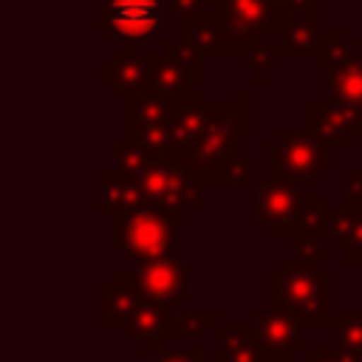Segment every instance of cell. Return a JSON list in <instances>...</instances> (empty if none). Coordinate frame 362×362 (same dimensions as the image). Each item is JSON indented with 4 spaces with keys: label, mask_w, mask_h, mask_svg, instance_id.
Masks as SVG:
<instances>
[{
    "label": "cell",
    "mask_w": 362,
    "mask_h": 362,
    "mask_svg": "<svg viewBox=\"0 0 362 362\" xmlns=\"http://www.w3.org/2000/svg\"><path fill=\"white\" fill-rule=\"evenodd\" d=\"M141 192L144 206L164 212L175 223H187L192 206L201 204L204 181L195 175L187 150H170L164 156H147V161L130 175Z\"/></svg>",
    "instance_id": "1"
},
{
    "label": "cell",
    "mask_w": 362,
    "mask_h": 362,
    "mask_svg": "<svg viewBox=\"0 0 362 362\" xmlns=\"http://www.w3.org/2000/svg\"><path fill=\"white\" fill-rule=\"evenodd\" d=\"M334 277L314 263L280 260L266 277V300L291 311L303 325H328L334 314Z\"/></svg>",
    "instance_id": "2"
},
{
    "label": "cell",
    "mask_w": 362,
    "mask_h": 362,
    "mask_svg": "<svg viewBox=\"0 0 362 362\" xmlns=\"http://www.w3.org/2000/svg\"><path fill=\"white\" fill-rule=\"evenodd\" d=\"M255 212L266 235H297L305 229H325L328 212L320 206L317 195H305L303 184L266 178L255 195Z\"/></svg>",
    "instance_id": "3"
},
{
    "label": "cell",
    "mask_w": 362,
    "mask_h": 362,
    "mask_svg": "<svg viewBox=\"0 0 362 362\" xmlns=\"http://www.w3.org/2000/svg\"><path fill=\"white\" fill-rule=\"evenodd\" d=\"M246 130H249V124L243 122V116L238 113V107L232 102H226L221 107H209L204 130L187 147V158L204 184L218 181L221 170L235 156H240V136Z\"/></svg>",
    "instance_id": "4"
},
{
    "label": "cell",
    "mask_w": 362,
    "mask_h": 362,
    "mask_svg": "<svg viewBox=\"0 0 362 362\" xmlns=\"http://www.w3.org/2000/svg\"><path fill=\"white\" fill-rule=\"evenodd\" d=\"M175 226L178 223L173 218L150 206L122 209V212H113L110 240L116 249L130 255L136 263H144V260L175 255V243H178Z\"/></svg>",
    "instance_id": "5"
},
{
    "label": "cell",
    "mask_w": 362,
    "mask_h": 362,
    "mask_svg": "<svg viewBox=\"0 0 362 362\" xmlns=\"http://www.w3.org/2000/svg\"><path fill=\"white\" fill-rule=\"evenodd\" d=\"M320 102L362 113V54L342 31H325L320 45Z\"/></svg>",
    "instance_id": "6"
},
{
    "label": "cell",
    "mask_w": 362,
    "mask_h": 362,
    "mask_svg": "<svg viewBox=\"0 0 362 362\" xmlns=\"http://www.w3.org/2000/svg\"><path fill=\"white\" fill-rule=\"evenodd\" d=\"M334 144L322 141L314 133H280L274 144L266 147V178L305 184L320 178L334 167Z\"/></svg>",
    "instance_id": "7"
},
{
    "label": "cell",
    "mask_w": 362,
    "mask_h": 362,
    "mask_svg": "<svg viewBox=\"0 0 362 362\" xmlns=\"http://www.w3.org/2000/svg\"><path fill=\"white\" fill-rule=\"evenodd\" d=\"M215 17L226 42L238 54L249 42L272 40L283 25L286 11L274 0H218Z\"/></svg>",
    "instance_id": "8"
},
{
    "label": "cell",
    "mask_w": 362,
    "mask_h": 362,
    "mask_svg": "<svg viewBox=\"0 0 362 362\" xmlns=\"http://www.w3.org/2000/svg\"><path fill=\"white\" fill-rule=\"evenodd\" d=\"M164 14V0H107L99 8V23L127 48H139L153 37Z\"/></svg>",
    "instance_id": "9"
},
{
    "label": "cell",
    "mask_w": 362,
    "mask_h": 362,
    "mask_svg": "<svg viewBox=\"0 0 362 362\" xmlns=\"http://www.w3.org/2000/svg\"><path fill=\"white\" fill-rule=\"evenodd\" d=\"M187 274H189L187 266L175 255H167V257L139 263L136 283L144 300L164 305L170 311H178V303L184 300V291H187Z\"/></svg>",
    "instance_id": "10"
},
{
    "label": "cell",
    "mask_w": 362,
    "mask_h": 362,
    "mask_svg": "<svg viewBox=\"0 0 362 362\" xmlns=\"http://www.w3.org/2000/svg\"><path fill=\"white\" fill-rule=\"evenodd\" d=\"M305 130L328 144H356L362 133V113L334 102H317L305 110Z\"/></svg>",
    "instance_id": "11"
},
{
    "label": "cell",
    "mask_w": 362,
    "mask_h": 362,
    "mask_svg": "<svg viewBox=\"0 0 362 362\" xmlns=\"http://www.w3.org/2000/svg\"><path fill=\"white\" fill-rule=\"evenodd\" d=\"M255 331L260 337V342L272 351V354H283V356H291L294 351H305V334H303V322L280 308L277 303H269L266 300V308L257 314L255 320Z\"/></svg>",
    "instance_id": "12"
},
{
    "label": "cell",
    "mask_w": 362,
    "mask_h": 362,
    "mask_svg": "<svg viewBox=\"0 0 362 362\" xmlns=\"http://www.w3.org/2000/svg\"><path fill=\"white\" fill-rule=\"evenodd\" d=\"M215 337H218V354L215 362H291V356L272 354L255 325H223L215 322Z\"/></svg>",
    "instance_id": "13"
},
{
    "label": "cell",
    "mask_w": 362,
    "mask_h": 362,
    "mask_svg": "<svg viewBox=\"0 0 362 362\" xmlns=\"http://www.w3.org/2000/svg\"><path fill=\"white\" fill-rule=\"evenodd\" d=\"M141 291L136 283V274H113L102 288H99V322L105 325H127L133 314L141 305Z\"/></svg>",
    "instance_id": "14"
},
{
    "label": "cell",
    "mask_w": 362,
    "mask_h": 362,
    "mask_svg": "<svg viewBox=\"0 0 362 362\" xmlns=\"http://www.w3.org/2000/svg\"><path fill=\"white\" fill-rule=\"evenodd\" d=\"M173 322H175V311L156 305L150 300H141L139 311L124 325V334L136 342L139 351H158L164 348V339L173 337Z\"/></svg>",
    "instance_id": "15"
},
{
    "label": "cell",
    "mask_w": 362,
    "mask_h": 362,
    "mask_svg": "<svg viewBox=\"0 0 362 362\" xmlns=\"http://www.w3.org/2000/svg\"><path fill=\"white\" fill-rule=\"evenodd\" d=\"M322 37H325V31L320 28L317 8L286 14V20L277 31V42H280L283 54H314V51H320Z\"/></svg>",
    "instance_id": "16"
},
{
    "label": "cell",
    "mask_w": 362,
    "mask_h": 362,
    "mask_svg": "<svg viewBox=\"0 0 362 362\" xmlns=\"http://www.w3.org/2000/svg\"><path fill=\"white\" fill-rule=\"evenodd\" d=\"M147 74H150V57H141L136 48H127L124 54L113 57L107 68H102V79L110 82L113 93H144L147 90Z\"/></svg>",
    "instance_id": "17"
},
{
    "label": "cell",
    "mask_w": 362,
    "mask_h": 362,
    "mask_svg": "<svg viewBox=\"0 0 362 362\" xmlns=\"http://www.w3.org/2000/svg\"><path fill=\"white\" fill-rule=\"evenodd\" d=\"M209 116V107H204V99L192 90L175 96V107H173V119H170V136H173V147L175 150H187L198 133L204 130Z\"/></svg>",
    "instance_id": "18"
},
{
    "label": "cell",
    "mask_w": 362,
    "mask_h": 362,
    "mask_svg": "<svg viewBox=\"0 0 362 362\" xmlns=\"http://www.w3.org/2000/svg\"><path fill=\"white\" fill-rule=\"evenodd\" d=\"M322 232L328 235L334 249H342L345 260L362 263V209H331Z\"/></svg>",
    "instance_id": "19"
},
{
    "label": "cell",
    "mask_w": 362,
    "mask_h": 362,
    "mask_svg": "<svg viewBox=\"0 0 362 362\" xmlns=\"http://www.w3.org/2000/svg\"><path fill=\"white\" fill-rule=\"evenodd\" d=\"M99 195H102V206H107L110 212H122V209L144 206L136 181H133L130 175L119 173L116 167L99 173Z\"/></svg>",
    "instance_id": "20"
},
{
    "label": "cell",
    "mask_w": 362,
    "mask_h": 362,
    "mask_svg": "<svg viewBox=\"0 0 362 362\" xmlns=\"http://www.w3.org/2000/svg\"><path fill=\"white\" fill-rule=\"evenodd\" d=\"M331 348L339 351L348 362H362V311L331 314Z\"/></svg>",
    "instance_id": "21"
},
{
    "label": "cell",
    "mask_w": 362,
    "mask_h": 362,
    "mask_svg": "<svg viewBox=\"0 0 362 362\" xmlns=\"http://www.w3.org/2000/svg\"><path fill=\"white\" fill-rule=\"evenodd\" d=\"M178 37L189 40L204 54H209V51H232V45L226 42V37L221 31L218 17H201V14L178 17Z\"/></svg>",
    "instance_id": "22"
},
{
    "label": "cell",
    "mask_w": 362,
    "mask_h": 362,
    "mask_svg": "<svg viewBox=\"0 0 362 362\" xmlns=\"http://www.w3.org/2000/svg\"><path fill=\"white\" fill-rule=\"evenodd\" d=\"M192 85V79L187 76V71L173 62L167 54H158V57H150V74H147V90L153 93H161V96H181L187 93Z\"/></svg>",
    "instance_id": "23"
},
{
    "label": "cell",
    "mask_w": 362,
    "mask_h": 362,
    "mask_svg": "<svg viewBox=\"0 0 362 362\" xmlns=\"http://www.w3.org/2000/svg\"><path fill=\"white\" fill-rule=\"evenodd\" d=\"M243 68H249L255 74V79H266V74L280 62L283 48L277 40H260V42H249L238 51Z\"/></svg>",
    "instance_id": "24"
},
{
    "label": "cell",
    "mask_w": 362,
    "mask_h": 362,
    "mask_svg": "<svg viewBox=\"0 0 362 362\" xmlns=\"http://www.w3.org/2000/svg\"><path fill=\"white\" fill-rule=\"evenodd\" d=\"M291 246H294L297 260H303V263L322 266V263H328L334 257V243L320 229H305V232L291 235Z\"/></svg>",
    "instance_id": "25"
},
{
    "label": "cell",
    "mask_w": 362,
    "mask_h": 362,
    "mask_svg": "<svg viewBox=\"0 0 362 362\" xmlns=\"http://www.w3.org/2000/svg\"><path fill=\"white\" fill-rule=\"evenodd\" d=\"M161 54H167L173 62H178V65L187 71V76H189L192 82H198V79L204 76V51L195 48L189 40L175 37V40L164 42V51H161Z\"/></svg>",
    "instance_id": "26"
},
{
    "label": "cell",
    "mask_w": 362,
    "mask_h": 362,
    "mask_svg": "<svg viewBox=\"0 0 362 362\" xmlns=\"http://www.w3.org/2000/svg\"><path fill=\"white\" fill-rule=\"evenodd\" d=\"M215 322H218L215 311H175L173 337H201Z\"/></svg>",
    "instance_id": "27"
},
{
    "label": "cell",
    "mask_w": 362,
    "mask_h": 362,
    "mask_svg": "<svg viewBox=\"0 0 362 362\" xmlns=\"http://www.w3.org/2000/svg\"><path fill=\"white\" fill-rule=\"evenodd\" d=\"M221 184H249L255 181V161L249 156H235L218 175Z\"/></svg>",
    "instance_id": "28"
},
{
    "label": "cell",
    "mask_w": 362,
    "mask_h": 362,
    "mask_svg": "<svg viewBox=\"0 0 362 362\" xmlns=\"http://www.w3.org/2000/svg\"><path fill=\"white\" fill-rule=\"evenodd\" d=\"M153 362H206L204 351H175V348H158L153 351Z\"/></svg>",
    "instance_id": "29"
},
{
    "label": "cell",
    "mask_w": 362,
    "mask_h": 362,
    "mask_svg": "<svg viewBox=\"0 0 362 362\" xmlns=\"http://www.w3.org/2000/svg\"><path fill=\"white\" fill-rule=\"evenodd\" d=\"M201 3L204 0H164V8L175 17H192L201 11Z\"/></svg>",
    "instance_id": "30"
},
{
    "label": "cell",
    "mask_w": 362,
    "mask_h": 362,
    "mask_svg": "<svg viewBox=\"0 0 362 362\" xmlns=\"http://www.w3.org/2000/svg\"><path fill=\"white\" fill-rule=\"evenodd\" d=\"M305 362H348V359L334 348H320V351H305Z\"/></svg>",
    "instance_id": "31"
},
{
    "label": "cell",
    "mask_w": 362,
    "mask_h": 362,
    "mask_svg": "<svg viewBox=\"0 0 362 362\" xmlns=\"http://www.w3.org/2000/svg\"><path fill=\"white\" fill-rule=\"evenodd\" d=\"M286 14H294V11H311L317 8V0H274Z\"/></svg>",
    "instance_id": "32"
}]
</instances>
